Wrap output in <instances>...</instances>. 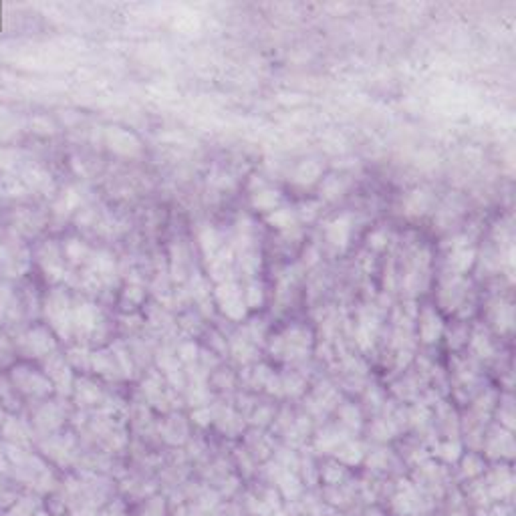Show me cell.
I'll list each match as a JSON object with an SVG mask.
<instances>
[{"mask_svg":"<svg viewBox=\"0 0 516 516\" xmlns=\"http://www.w3.org/2000/svg\"><path fill=\"white\" fill-rule=\"evenodd\" d=\"M268 347H271L273 357L295 363V361H303L305 357H309L311 347H313V335L309 329H305L300 325H293L277 335H273Z\"/></svg>","mask_w":516,"mask_h":516,"instance_id":"1","label":"cell"},{"mask_svg":"<svg viewBox=\"0 0 516 516\" xmlns=\"http://www.w3.org/2000/svg\"><path fill=\"white\" fill-rule=\"evenodd\" d=\"M515 472L508 466H498L494 470L488 472L486 476V492L490 500H500V502H508L513 494H515Z\"/></svg>","mask_w":516,"mask_h":516,"instance_id":"2","label":"cell"},{"mask_svg":"<svg viewBox=\"0 0 516 516\" xmlns=\"http://www.w3.org/2000/svg\"><path fill=\"white\" fill-rule=\"evenodd\" d=\"M421 506L419 490L410 482H401L397 490L392 497V508L397 516H412L416 515Z\"/></svg>","mask_w":516,"mask_h":516,"instance_id":"3","label":"cell"},{"mask_svg":"<svg viewBox=\"0 0 516 516\" xmlns=\"http://www.w3.org/2000/svg\"><path fill=\"white\" fill-rule=\"evenodd\" d=\"M218 303L222 307V311L228 315L230 319H242L246 315V303H244V295L236 284L228 282V284H222L218 291Z\"/></svg>","mask_w":516,"mask_h":516,"instance_id":"4","label":"cell"},{"mask_svg":"<svg viewBox=\"0 0 516 516\" xmlns=\"http://www.w3.org/2000/svg\"><path fill=\"white\" fill-rule=\"evenodd\" d=\"M444 335V319L440 317L436 309L428 307L419 315V339L426 345H434Z\"/></svg>","mask_w":516,"mask_h":516,"instance_id":"5","label":"cell"},{"mask_svg":"<svg viewBox=\"0 0 516 516\" xmlns=\"http://www.w3.org/2000/svg\"><path fill=\"white\" fill-rule=\"evenodd\" d=\"M351 232H353V220L349 214H339L335 218L331 220L325 228V234H327V240L339 248H347L349 240H351Z\"/></svg>","mask_w":516,"mask_h":516,"instance_id":"6","label":"cell"},{"mask_svg":"<svg viewBox=\"0 0 516 516\" xmlns=\"http://www.w3.org/2000/svg\"><path fill=\"white\" fill-rule=\"evenodd\" d=\"M474 260H476V250L466 242V239L464 240L460 239L452 244V250H450V255H448V266H450L454 273H458V275L468 273V271L472 268Z\"/></svg>","mask_w":516,"mask_h":516,"instance_id":"7","label":"cell"},{"mask_svg":"<svg viewBox=\"0 0 516 516\" xmlns=\"http://www.w3.org/2000/svg\"><path fill=\"white\" fill-rule=\"evenodd\" d=\"M486 452L494 458H513L515 454V440L510 430H497L486 440Z\"/></svg>","mask_w":516,"mask_h":516,"instance_id":"8","label":"cell"},{"mask_svg":"<svg viewBox=\"0 0 516 516\" xmlns=\"http://www.w3.org/2000/svg\"><path fill=\"white\" fill-rule=\"evenodd\" d=\"M333 456L343 466H355V464H361L365 460V448L357 440L347 437L345 442L339 444L337 450L333 452Z\"/></svg>","mask_w":516,"mask_h":516,"instance_id":"9","label":"cell"},{"mask_svg":"<svg viewBox=\"0 0 516 516\" xmlns=\"http://www.w3.org/2000/svg\"><path fill=\"white\" fill-rule=\"evenodd\" d=\"M347 430L345 428H327L315 437V448L323 454H333L337 450L341 442L347 440Z\"/></svg>","mask_w":516,"mask_h":516,"instance_id":"10","label":"cell"},{"mask_svg":"<svg viewBox=\"0 0 516 516\" xmlns=\"http://www.w3.org/2000/svg\"><path fill=\"white\" fill-rule=\"evenodd\" d=\"M280 204H282V196H280L278 190H273V188L262 186V188H258L257 192L252 194V206L257 210H260V212L271 214L277 208H280Z\"/></svg>","mask_w":516,"mask_h":516,"instance_id":"11","label":"cell"},{"mask_svg":"<svg viewBox=\"0 0 516 516\" xmlns=\"http://www.w3.org/2000/svg\"><path fill=\"white\" fill-rule=\"evenodd\" d=\"M321 174H323V170H321V166H319L317 161H313V159L300 161L297 168H295V172H293V182L297 186L309 188V186H313L315 182L321 179Z\"/></svg>","mask_w":516,"mask_h":516,"instance_id":"12","label":"cell"},{"mask_svg":"<svg viewBox=\"0 0 516 516\" xmlns=\"http://www.w3.org/2000/svg\"><path fill=\"white\" fill-rule=\"evenodd\" d=\"M432 204V196L426 190H414L412 194H408V198L403 202V210L408 216H421L430 210Z\"/></svg>","mask_w":516,"mask_h":516,"instance_id":"13","label":"cell"},{"mask_svg":"<svg viewBox=\"0 0 516 516\" xmlns=\"http://www.w3.org/2000/svg\"><path fill=\"white\" fill-rule=\"evenodd\" d=\"M266 220H268V224H271L273 228H277V230H291V228L297 226L298 222L297 208H287V206L277 208L275 212L266 214Z\"/></svg>","mask_w":516,"mask_h":516,"instance_id":"14","label":"cell"},{"mask_svg":"<svg viewBox=\"0 0 516 516\" xmlns=\"http://www.w3.org/2000/svg\"><path fill=\"white\" fill-rule=\"evenodd\" d=\"M462 476L468 478V480H476V478L484 476L486 472V464L484 460L476 454H466L462 456Z\"/></svg>","mask_w":516,"mask_h":516,"instance_id":"15","label":"cell"},{"mask_svg":"<svg viewBox=\"0 0 516 516\" xmlns=\"http://www.w3.org/2000/svg\"><path fill=\"white\" fill-rule=\"evenodd\" d=\"M345 474H347V472H345V466L339 464L337 460L325 464V466L319 470V476H321V480H323L327 486H339V484H343Z\"/></svg>","mask_w":516,"mask_h":516,"instance_id":"16","label":"cell"},{"mask_svg":"<svg viewBox=\"0 0 516 516\" xmlns=\"http://www.w3.org/2000/svg\"><path fill=\"white\" fill-rule=\"evenodd\" d=\"M339 417H341V428L345 430H355L361 426V412L353 403H345L339 408Z\"/></svg>","mask_w":516,"mask_h":516,"instance_id":"17","label":"cell"},{"mask_svg":"<svg viewBox=\"0 0 516 516\" xmlns=\"http://www.w3.org/2000/svg\"><path fill=\"white\" fill-rule=\"evenodd\" d=\"M347 192V182L341 178H327L323 182V198L327 200H339L343 198V194Z\"/></svg>","mask_w":516,"mask_h":516,"instance_id":"18","label":"cell"},{"mask_svg":"<svg viewBox=\"0 0 516 516\" xmlns=\"http://www.w3.org/2000/svg\"><path fill=\"white\" fill-rule=\"evenodd\" d=\"M472 349L476 351L478 357H492V353H494V345H492V341L490 337L484 333V331H480L478 329L476 333L472 335Z\"/></svg>","mask_w":516,"mask_h":516,"instance_id":"19","label":"cell"},{"mask_svg":"<svg viewBox=\"0 0 516 516\" xmlns=\"http://www.w3.org/2000/svg\"><path fill=\"white\" fill-rule=\"evenodd\" d=\"M244 303L250 309H260L262 307V303H264V287H262V282L252 280L246 287V291H244Z\"/></svg>","mask_w":516,"mask_h":516,"instance_id":"20","label":"cell"},{"mask_svg":"<svg viewBox=\"0 0 516 516\" xmlns=\"http://www.w3.org/2000/svg\"><path fill=\"white\" fill-rule=\"evenodd\" d=\"M492 321L497 323V327L500 331H510L513 329V321H515L513 307L510 305H498L497 309H494Z\"/></svg>","mask_w":516,"mask_h":516,"instance_id":"21","label":"cell"},{"mask_svg":"<svg viewBox=\"0 0 516 516\" xmlns=\"http://www.w3.org/2000/svg\"><path fill=\"white\" fill-rule=\"evenodd\" d=\"M436 452H437V456L442 458L444 462H456L458 458L462 456V454H460V444L452 442V440H448V442L440 444Z\"/></svg>","mask_w":516,"mask_h":516,"instance_id":"22","label":"cell"},{"mask_svg":"<svg viewBox=\"0 0 516 516\" xmlns=\"http://www.w3.org/2000/svg\"><path fill=\"white\" fill-rule=\"evenodd\" d=\"M317 204L315 202H305L297 208V216L298 220H313L317 216Z\"/></svg>","mask_w":516,"mask_h":516,"instance_id":"23","label":"cell"},{"mask_svg":"<svg viewBox=\"0 0 516 516\" xmlns=\"http://www.w3.org/2000/svg\"><path fill=\"white\" fill-rule=\"evenodd\" d=\"M369 246L376 248V250H381L387 246V232L385 230H373L369 234Z\"/></svg>","mask_w":516,"mask_h":516,"instance_id":"24","label":"cell"},{"mask_svg":"<svg viewBox=\"0 0 516 516\" xmlns=\"http://www.w3.org/2000/svg\"><path fill=\"white\" fill-rule=\"evenodd\" d=\"M488 516H515V510H513L510 504L500 502L498 506H492V508L488 510Z\"/></svg>","mask_w":516,"mask_h":516,"instance_id":"25","label":"cell"},{"mask_svg":"<svg viewBox=\"0 0 516 516\" xmlns=\"http://www.w3.org/2000/svg\"><path fill=\"white\" fill-rule=\"evenodd\" d=\"M105 516H125L123 504H120V502L109 504V506H107V510H105Z\"/></svg>","mask_w":516,"mask_h":516,"instance_id":"26","label":"cell"},{"mask_svg":"<svg viewBox=\"0 0 516 516\" xmlns=\"http://www.w3.org/2000/svg\"><path fill=\"white\" fill-rule=\"evenodd\" d=\"M448 516H456V515H448Z\"/></svg>","mask_w":516,"mask_h":516,"instance_id":"27","label":"cell"},{"mask_svg":"<svg viewBox=\"0 0 516 516\" xmlns=\"http://www.w3.org/2000/svg\"><path fill=\"white\" fill-rule=\"evenodd\" d=\"M373 516H381V515H373Z\"/></svg>","mask_w":516,"mask_h":516,"instance_id":"28","label":"cell"}]
</instances>
